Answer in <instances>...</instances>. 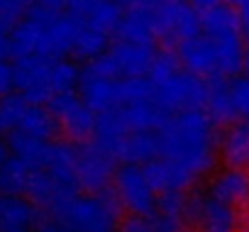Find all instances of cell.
Wrapping results in <instances>:
<instances>
[{"instance_id":"obj_1","label":"cell","mask_w":249,"mask_h":232,"mask_svg":"<svg viewBox=\"0 0 249 232\" xmlns=\"http://www.w3.org/2000/svg\"><path fill=\"white\" fill-rule=\"evenodd\" d=\"M217 130L205 110L166 115L157 130V159L144 164L157 193L186 191L217 164Z\"/></svg>"},{"instance_id":"obj_2","label":"cell","mask_w":249,"mask_h":232,"mask_svg":"<svg viewBox=\"0 0 249 232\" xmlns=\"http://www.w3.org/2000/svg\"><path fill=\"white\" fill-rule=\"evenodd\" d=\"M10 56H49L64 59L73 49V22L66 10L32 5L27 15L8 32Z\"/></svg>"},{"instance_id":"obj_3","label":"cell","mask_w":249,"mask_h":232,"mask_svg":"<svg viewBox=\"0 0 249 232\" xmlns=\"http://www.w3.org/2000/svg\"><path fill=\"white\" fill-rule=\"evenodd\" d=\"M147 81L154 90L157 103L166 115L181 110H203L208 100V83L191 73L176 54H157L147 73Z\"/></svg>"},{"instance_id":"obj_4","label":"cell","mask_w":249,"mask_h":232,"mask_svg":"<svg viewBox=\"0 0 249 232\" xmlns=\"http://www.w3.org/2000/svg\"><path fill=\"white\" fill-rule=\"evenodd\" d=\"M13 69H15V90L42 105H49L56 95L73 90L81 78V69L69 56L64 59L20 56L15 59Z\"/></svg>"},{"instance_id":"obj_5","label":"cell","mask_w":249,"mask_h":232,"mask_svg":"<svg viewBox=\"0 0 249 232\" xmlns=\"http://www.w3.org/2000/svg\"><path fill=\"white\" fill-rule=\"evenodd\" d=\"M66 232H117L120 205L115 196L100 193H78L59 213H54Z\"/></svg>"},{"instance_id":"obj_6","label":"cell","mask_w":249,"mask_h":232,"mask_svg":"<svg viewBox=\"0 0 249 232\" xmlns=\"http://www.w3.org/2000/svg\"><path fill=\"white\" fill-rule=\"evenodd\" d=\"M25 132L39 140H52L59 130L47 105L25 98L22 93H8L0 98V135Z\"/></svg>"},{"instance_id":"obj_7","label":"cell","mask_w":249,"mask_h":232,"mask_svg":"<svg viewBox=\"0 0 249 232\" xmlns=\"http://www.w3.org/2000/svg\"><path fill=\"white\" fill-rule=\"evenodd\" d=\"M247 210H239L208 191L188 198V220L193 232H244Z\"/></svg>"},{"instance_id":"obj_8","label":"cell","mask_w":249,"mask_h":232,"mask_svg":"<svg viewBox=\"0 0 249 232\" xmlns=\"http://www.w3.org/2000/svg\"><path fill=\"white\" fill-rule=\"evenodd\" d=\"M112 196L120 208H124L132 215H142V217L152 215L159 200L154 183L149 181L144 166L140 164H122L120 169H115Z\"/></svg>"},{"instance_id":"obj_9","label":"cell","mask_w":249,"mask_h":232,"mask_svg":"<svg viewBox=\"0 0 249 232\" xmlns=\"http://www.w3.org/2000/svg\"><path fill=\"white\" fill-rule=\"evenodd\" d=\"M157 39L171 42L174 47L200 32V10L188 0H154L149 5Z\"/></svg>"},{"instance_id":"obj_10","label":"cell","mask_w":249,"mask_h":232,"mask_svg":"<svg viewBox=\"0 0 249 232\" xmlns=\"http://www.w3.org/2000/svg\"><path fill=\"white\" fill-rule=\"evenodd\" d=\"M47 107L54 115L56 130L64 132L66 137H71L73 142H88L95 135L98 115L90 110V105L76 90H69V93L56 95Z\"/></svg>"},{"instance_id":"obj_11","label":"cell","mask_w":249,"mask_h":232,"mask_svg":"<svg viewBox=\"0 0 249 232\" xmlns=\"http://www.w3.org/2000/svg\"><path fill=\"white\" fill-rule=\"evenodd\" d=\"M76 147V183L81 193H100L112 183L115 159L95 142H73Z\"/></svg>"},{"instance_id":"obj_12","label":"cell","mask_w":249,"mask_h":232,"mask_svg":"<svg viewBox=\"0 0 249 232\" xmlns=\"http://www.w3.org/2000/svg\"><path fill=\"white\" fill-rule=\"evenodd\" d=\"M157 49L154 44H140V42H124L117 39L107 47L105 59L112 66V71L120 78H140L147 76L154 64Z\"/></svg>"},{"instance_id":"obj_13","label":"cell","mask_w":249,"mask_h":232,"mask_svg":"<svg viewBox=\"0 0 249 232\" xmlns=\"http://www.w3.org/2000/svg\"><path fill=\"white\" fill-rule=\"evenodd\" d=\"M73 20L90 25L110 37H115L117 25L124 15V5L115 3V0H66L64 8Z\"/></svg>"},{"instance_id":"obj_14","label":"cell","mask_w":249,"mask_h":232,"mask_svg":"<svg viewBox=\"0 0 249 232\" xmlns=\"http://www.w3.org/2000/svg\"><path fill=\"white\" fill-rule=\"evenodd\" d=\"M42 208L27 196H0V232H35L42 222Z\"/></svg>"},{"instance_id":"obj_15","label":"cell","mask_w":249,"mask_h":232,"mask_svg":"<svg viewBox=\"0 0 249 232\" xmlns=\"http://www.w3.org/2000/svg\"><path fill=\"white\" fill-rule=\"evenodd\" d=\"M205 191L239 210H247L249 208V171L242 166L227 164L225 169L213 174Z\"/></svg>"},{"instance_id":"obj_16","label":"cell","mask_w":249,"mask_h":232,"mask_svg":"<svg viewBox=\"0 0 249 232\" xmlns=\"http://www.w3.org/2000/svg\"><path fill=\"white\" fill-rule=\"evenodd\" d=\"M152 225L157 232H193L188 220V198L183 191L161 193L152 213Z\"/></svg>"},{"instance_id":"obj_17","label":"cell","mask_w":249,"mask_h":232,"mask_svg":"<svg viewBox=\"0 0 249 232\" xmlns=\"http://www.w3.org/2000/svg\"><path fill=\"white\" fill-rule=\"evenodd\" d=\"M15 88V69L8 59H0V98L13 93Z\"/></svg>"},{"instance_id":"obj_18","label":"cell","mask_w":249,"mask_h":232,"mask_svg":"<svg viewBox=\"0 0 249 232\" xmlns=\"http://www.w3.org/2000/svg\"><path fill=\"white\" fill-rule=\"evenodd\" d=\"M117 232H157V230H154L152 220H147L142 215H132L117 227Z\"/></svg>"},{"instance_id":"obj_19","label":"cell","mask_w":249,"mask_h":232,"mask_svg":"<svg viewBox=\"0 0 249 232\" xmlns=\"http://www.w3.org/2000/svg\"><path fill=\"white\" fill-rule=\"evenodd\" d=\"M232 5L237 8V13L244 22V30H249V0H232Z\"/></svg>"},{"instance_id":"obj_20","label":"cell","mask_w":249,"mask_h":232,"mask_svg":"<svg viewBox=\"0 0 249 232\" xmlns=\"http://www.w3.org/2000/svg\"><path fill=\"white\" fill-rule=\"evenodd\" d=\"M220 3H232V0H191V5L196 10H208L213 5H220Z\"/></svg>"},{"instance_id":"obj_21","label":"cell","mask_w":249,"mask_h":232,"mask_svg":"<svg viewBox=\"0 0 249 232\" xmlns=\"http://www.w3.org/2000/svg\"><path fill=\"white\" fill-rule=\"evenodd\" d=\"M247 32V47H244V71H247V76H249V30H244Z\"/></svg>"},{"instance_id":"obj_22","label":"cell","mask_w":249,"mask_h":232,"mask_svg":"<svg viewBox=\"0 0 249 232\" xmlns=\"http://www.w3.org/2000/svg\"><path fill=\"white\" fill-rule=\"evenodd\" d=\"M115 3H120V5H127V3H130V0H115Z\"/></svg>"},{"instance_id":"obj_23","label":"cell","mask_w":249,"mask_h":232,"mask_svg":"<svg viewBox=\"0 0 249 232\" xmlns=\"http://www.w3.org/2000/svg\"><path fill=\"white\" fill-rule=\"evenodd\" d=\"M244 169H249V152H247V164H244Z\"/></svg>"},{"instance_id":"obj_24","label":"cell","mask_w":249,"mask_h":232,"mask_svg":"<svg viewBox=\"0 0 249 232\" xmlns=\"http://www.w3.org/2000/svg\"><path fill=\"white\" fill-rule=\"evenodd\" d=\"M3 193H5V191H3V183H0V196H3Z\"/></svg>"}]
</instances>
